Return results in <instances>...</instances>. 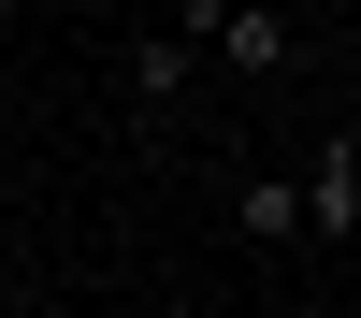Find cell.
<instances>
[{
    "mask_svg": "<svg viewBox=\"0 0 361 318\" xmlns=\"http://www.w3.org/2000/svg\"><path fill=\"white\" fill-rule=\"evenodd\" d=\"M304 202H318V231H361V145H318V173H304Z\"/></svg>",
    "mask_w": 361,
    "mask_h": 318,
    "instance_id": "cell-4",
    "label": "cell"
},
{
    "mask_svg": "<svg viewBox=\"0 0 361 318\" xmlns=\"http://www.w3.org/2000/svg\"><path fill=\"white\" fill-rule=\"evenodd\" d=\"M231 231H246L260 260H275V246H304V231H318V202H304V173H231Z\"/></svg>",
    "mask_w": 361,
    "mask_h": 318,
    "instance_id": "cell-2",
    "label": "cell"
},
{
    "mask_svg": "<svg viewBox=\"0 0 361 318\" xmlns=\"http://www.w3.org/2000/svg\"><path fill=\"white\" fill-rule=\"evenodd\" d=\"M188 73H202V29H145V44H130V116H145V130L188 102Z\"/></svg>",
    "mask_w": 361,
    "mask_h": 318,
    "instance_id": "cell-3",
    "label": "cell"
},
{
    "mask_svg": "<svg viewBox=\"0 0 361 318\" xmlns=\"http://www.w3.org/2000/svg\"><path fill=\"white\" fill-rule=\"evenodd\" d=\"M188 29L231 58V73H289V15L275 0H188Z\"/></svg>",
    "mask_w": 361,
    "mask_h": 318,
    "instance_id": "cell-1",
    "label": "cell"
}]
</instances>
